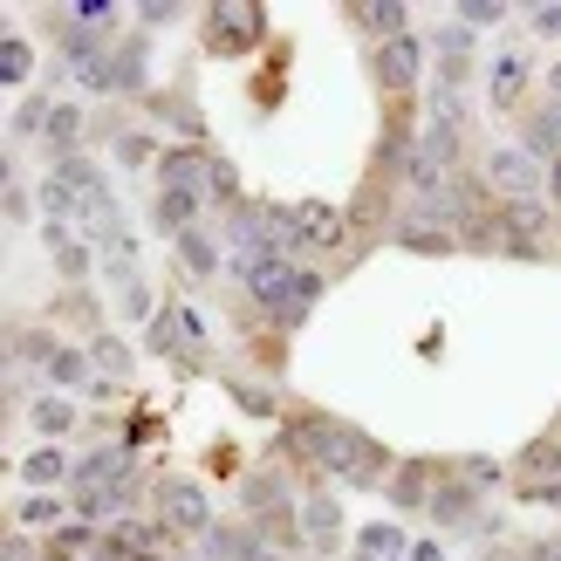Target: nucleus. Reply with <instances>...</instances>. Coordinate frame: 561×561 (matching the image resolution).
Segmentation results:
<instances>
[{
	"label": "nucleus",
	"instance_id": "1",
	"mask_svg": "<svg viewBox=\"0 0 561 561\" xmlns=\"http://www.w3.org/2000/svg\"><path fill=\"white\" fill-rule=\"evenodd\" d=\"M295 453L308 459V466H322L335 486H350V493H363V486H383L390 472V453L363 432V425H343V417H329V411H301L295 417Z\"/></svg>",
	"mask_w": 561,
	"mask_h": 561
},
{
	"label": "nucleus",
	"instance_id": "2",
	"mask_svg": "<svg viewBox=\"0 0 561 561\" xmlns=\"http://www.w3.org/2000/svg\"><path fill=\"white\" fill-rule=\"evenodd\" d=\"M233 280L247 295H254V308L267 322H280V308L295 301V280H301V261L295 254H280V247H254V254H227Z\"/></svg>",
	"mask_w": 561,
	"mask_h": 561
},
{
	"label": "nucleus",
	"instance_id": "3",
	"mask_svg": "<svg viewBox=\"0 0 561 561\" xmlns=\"http://www.w3.org/2000/svg\"><path fill=\"white\" fill-rule=\"evenodd\" d=\"M480 179H486V192L500 206H520V199H548V164L535 158L514 137V145H493L486 158H480Z\"/></svg>",
	"mask_w": 561,
	"mask_h": 561
},
{
	"label": "nucleus",
	"instance_id": "4",
	"mask_svg": "<svg viewBox=\"0 0 561 561\" xmlns=\"http://www.w3.org/2000/svg\"><path fill=\"white\" fill-rule=\"evenodd\" d=\"M425 55H432V42L411 27V35H398V42H377L363 62H370V82H377L383 96H411L417 76H425Z\"/></svg>",
	"mask_w": 561,
	"mask_h": 561
},
{
	"label": "nucleus",
	"instance_id": "5",
	"mask_svg": "<svg viewBox=\"0 0 561 561\" xmlns=\"http://www.w3.org/2000/svg\"><path fill=\"white\" fill-rule=\"evenodd\" d=\"M261 27H267V14L254 8V0H213L206 8V55H247L261 42Z\"/></svg>",
	"mask_w": 561,
	"mask_h": 561
},
{
	"label": "nucleus",
	"instance_id": "6",
	"mask_svg": "<svg viewBox=\"0 0 561 561\" xmlns=\"http://www.w3.org/2000/svg\"><path fill=\"white\" fill-rule=\"evenodd\" d=\"M158 520L172 527V535H185V541H206L213 527H219L199 480H158Z\"/></svg>",
	"mask_w": 561,
	"mask_h": 561
},
{
	"label": "nucleus",
	"instance_id": "7",
	"mask_svg": "<svg viewBox=\"0 0 561 561\" xmlns=\"http://www.w3.org/2000/svg\"><path fill=\"white\" fill-rule=\"evenodd\" d=\"M151 350L158 356H199L206 350V322H199V308H158V322H151Z\"/></svg>",
	"mask_w": 561,
	"mask_h": 561
},
{
	"label": "nucleus",
	"instance_id": "8",
	"mask_svg": "<svg viewBox=\"0 0 561 561\" xmlns=\"http://www.w3.org/2000/svg\"><path fill=\"white\" fill-rule=\"evenodd\" d=\"M425 520H432V527H445V535H453V527H466V535H472V527L486 520V514H480V486H466L459 472H453V480H438Z\"/></svg>",
	"mask_w": 561,
	"mask_h": 561
},
{
	"label": "nucleus",
	"instance_id": "9",
	"mask_svg": "<svg viewBox=\"0 0 561 561\" xmlns=\"http://www.w3.org/2000/svg\"><path fill=\"white\" fill-rule=\"evenodd\" d=\"M432 493H438V466H432V459H404V466L383 480V500H390L398 514H425Z\"/></svg>",
	"mask_w": 561,
	"mask_h": 561
},
{
	"label": "nucleus",
	"instance_id": "10",
	"mask_svg": "<svg viewBox=\"0 0 561 561\" xmlns=\"http://www.w3.org/2000/svg\"><path fill=\"white\" fill-rule=\"evenodd\" d=\"M343 21H350V27H363V35H370V48H377V42L411 35V8H404V0H350Z\"/></svg>",
	"mask_w": 561,
	"mask_h": 561
},
{
	"label": "nucleus",
	"instance_id": "11",
	"mask_svg": "<svg viewBox=\"0 0 561 561\" xmlns=\"http://www.w3.org/2000/svg\"><path fill=\"white\" fill-rule=\"evenodd\" d=\"M527 82H535V62H527L520 48H507V55H493V69H486V103L493 110H520V96H527Z\"/></svg>",
	"mask_w": 561,
	"mask_h": 561
},
{
	"label": "nucleus",
	"instance_id": "12",
	"mask_svg": "<svg viewBox=\"0 0 561 561\" xmlns=\"http://www.w3.org/2000/svg\"><path fill=\"white\" fill-rule=\"evenodd\" d=\"M151 35L137 27V35H124L117 42V55H110V76H117V96H145L151 90Z\"/></svg>",
	"mask_w": 561,
	"mask_h": 561
},
{
	"label": "nucleus",
	"instance_id": "13",
	"mask_svg": "<svg viewBox=\"0 0 561 561\" xmlns=\"http://www.w3.org/2000/svg\"><path fill=\"white\" fill-rule=\"evenodd\" d=\"M206 172H213V151L179 145V151L158 158V192H199V199H206Z\"/></svg>",
	"mask_w": 561,
	"mask_h": 561
},
{
	"label": "nucleus",
	"instance_id": "14",
	"mask_svg": "<svg viewBox=\"0 0 561 561\" xmlns=\"http://www.w3.org/2000/svg\"><path fill=\"white\" fill-rule=\"evenodd\" d=\"M343 213H335L329 199H295V240H301V254L308 247H343Z\"/></svg>",
	"mask_w": 561,
	"mask_h": 561
},
{
	"label": "nucleus",
	"instance_id": "15",
	"mask_svg": "<svg viewBox=\"0 0 561 561\" xmlns=\"http://www.w3.org/2000/svg\"><path fill=\"white\" fill-rule=\"evenodd\" d=\"M295 535H308L316 548H329L343 535V507H335V493H301L295 500Z\"/></svg>",
	"mask_w": 561,
	"mask_h": 561
},
{
	"label": "nucleus",
	"instance_id": "16",
	"mask_svg": "<svg viewBox=\"0 0 561 561\" xmlns=\"http://www.w3.org/2000/svg\"><path fill=\"white\" fill-rule=\"evenodd\" d=\"M267 541H261V527L254 520H240V527H213V535L199 541V561H261Z\"/></svg>",
	"mask_w": 561,
	"mask_h": 561
},
{
	"label": "nucleus",
	"instance_id": "17",
	"mask_svg": "<svg viewBox=\"0 0 561 561\" xmlns=\"http://www.w3.org/2000/svg\"><path fill=\"white\" fill-rule=\"evenodd\" d=\"M42 240H48L55 267H62L69 280H90V267H96V247H90V233H69L62 219H48V227H42Z\"/></svg>",
	"mask_w": 561,
	"mask_h": 561
},
{
	"label": "nucleus",
	"instance_id": "18",
	"mask_svg": "<svg viewBox=\"0 0 561 561\" xmlns=\"http://www.w3.org/2000/svg\"><path fill=\"white\" fill-rule=\"evenodd\" d=\"M172 254H179V274H185V280H213V274H219V240H213L206 227L179 233V240H172Z\"/></svg>",
	"mask_w": 561,
	"mask_h": 561
},
{
	"label": "nucleus",
	"instance_id": "19",
	"mask_svg": "<svg viewBox=\"0 0 561 561\" xmlns=\"http://www.w3.org/2000/svg\"><path fill=\"white\" fill-rule=\"evenodd\" d=\"M199 213H206V199H199V192H158V206H151V227L158 233H192V227H199Z\"/></svg>",
	"mask_w": 561,
	"mask_h": 561
},
{
	"label": "nucleus",
	"instance_id": "20",
	"mask_svg": "<svg viewBox=\"0 0 561 561\" xmlns=\"http://www.w3.org/2000/svg\"><path fill=\"white\" fill-rule=\"evenodd\" d=\"M27 425H35L42 438H69V432L82 425V411H76V398H62V390H55V398H35V404H27Z\"/></svg>",
	"mask_w": 561,
	"mask_h": 561
},
{
	"label": "nucleus",
	"instance_id": "21",
	"mask_svg": "<svg viewBox=\"0 0 561 561\" xmlns=\"http://www.w3.org/2000/svg\"><path fill=\"white\" fill-rule=\"evenodd\" d=\"M82 130H90V117H82L76 103H55L48 110V151L55 158H82Z\"/></svg>",
	"mask_w": 561,
	"mask_h": 561
},
{
	"label": "nucleus",
	"instance_id": "22",
	"mask_svg": "<svg viewBox=\"0 0 561 561\" xmlns=\"http://www.w3.org/2000/svg\"><path fill=\"white\" fill-rule=\"evenodd\" d=\"M404 527L398 520H370V527H356V554L363 561H404Z\"/></svg>",
	"mask_w": 561,
	"mask_h": 561
},
{
	"label": "nucleus",
	"instance_id": "23",
	"mask_svg": "<svg viewBox=\"0 0 561 561\" xmlns=\"http://www.w3.org/2000/svg\"><path fill=\"white\" fill-rule=\"evenodd\" d=\"M90 363H96V377H103V383H124L137 356H130V343H124V335L96 329V335H90Z\"/></svg>",
	"mask_w": 561,
	"mask_h": 561
},
{
	"label": "nucleus",
	"instance_id": "24",
	"mask_svg": "<svg viewBox=\"0 0 561 561\" xmlns=\"http://www.w3.org/2000/svg\"><path fill=\"white\" fill-rule=\"evenodd\" d=\"M69 472H76V459H62L55 445H42V453L21 459V480H27V486H69Z\"/></svg>",
	"mask_w": 561,
	"mask_h": 561
},
{
	"label": "nucleus",
	"instance_id": "25",
	"mask_svg": "<svg viewBox=\"0 0 561 561\" xmlns=\"http://www.w3.org/2000/svg\"><path fill=\"white\" fill-rule=\"evenodd\" d=\"M35 76V48H27V35H0V82H8V90H21V82Z\"/></svg>",
	"mask_w": 561,
	"mask_h": 561
},
{
	"label": "nucleus",
	"instance_id": "26",
	"mask_svg": "<svg viewBox=\"0 0 561 561\" xmlns=\"http://www.w3.org/2000/svg\"><path fill=\"white\" fill-rule=\"evenodd\" d=\"M110 158H117V164H124V172H145V164H158L164 151L151 145V137H145V130H117V137H110Z\"/></svg>",
	"mask_w": 561,
	"mask_h": 561
},
{
	"label": "nucleus",
	"instance_id": "27",
	"mask_svg": "<svg viewBox=\"0 0 561 561\" xmlns=\"http://www.w3.org/2000/svg\"><path fill=\"white\" fill-rule=\"evenodd\" d=\"M390 240L404 247V254H459L453 233H432V227H390Z\"/></svg>",
	"mask_w": 561,
	"mask_h": 561
},
{
	"label": "nucleus",
	"instance_id": "28",
	"mask_svg": "<svg viewBox=\"0 0 561 561\" xmlns=\"http://www.w3.org/2000/svg\"><path fill=\"white\" fill-rule=\"evenodd\" d=\"M206 206H227V213L247 206V199H240V172H233L227 158H213V172H206Z\"/></svg>",
	"mask_w": 561,
	"mask_h": 561
},
{
	"label": "nucleus",
	"instance_id": "29",
	"mask_svg": "<svg viewBox=\"0 0 561 561\" xmlns=\"http://www.w3.org/2000/svg\"><path fill=\"white\" fill-rule=\"evenodd\" d=\"M48 110H55V103H42V96L14 103V117H8V137H48Z\"/></svg>",
	"mask_w": 561,
	"mask_h": 561
},
{
	"label": "nucleus",
	"instance_id": "30",
	"mask_svg": "<svg viewBox=\"0 0 561 561\" xmlns=\"http://www.w3.org/2000/svg\"><path fill=\"white\" fill-rule=\"evenodd\" d=\"M14 520L21 527H62V500H55V493H27Z\"/></svg>",
	"mask_w": 561,
	"mask_h": 561
},
{
	"label": "nucleus",
	"instance_id": "31",
	"mask_svg": "<svg viewBox=\"0 0 561 561\" xmlns=\"http://www.w3.org/2000/svg\"><path fill=\"white\" fill-rule=\"evenodd\" d=\"M453 21L480 35V27H500V21H507V8H500V0H459V8H453Z\"/></svg>",
	"mask_w": 561,
	"mask_h": 561
},
{
	"label": "nucleus",
	"instance_id": "32",
	"mask_svg": "<svg viewBox=\"0 0 561 561\" xmlns=\"http://www.w3.org/2000/svg\"><path fill=\"white\" fill-rule=\"evenodd\" d=\"M453 472H459L466 486H480V493H493V486H500V459H486V453H466Z\"/></svg>",
	"mask_w": 561,
	"mask_h": 561
},
{
	"label": "nucleus",
	"instance_id": "33",
	"mask_svg": "<svg viewBox=\"0 0 561 561\" xmlns=\"http://www.w3.org/2000/svg\"><path fill=\"white\" fill-rule=\"evenodd\" d=\"M117 308H124V322H158V301L145 280H130V288H117Z\"/></svg>",
	"mask_w": 561,
	"mask_h": 561
},
{
	"label": "nucleus",
	"instance_id": "34",
	"mask_svg": "<svg viewBox=\"0 0 561 561\" xmlns=\"http://www.w3.org/2000/svg\"><path fill=\"white\" fill-rule=\"evenodd\" d=\"M227 398H233V404H240L247 417H274V411H280V404L267 398V390H261V383H240V377L227 383Z\"/></svg>",
	"mask_w": 561,
	"mask_h": 561
},
{
	"label": "nucleus",
	"instance_id": "35",
	"mask_svg": "<svg viewBox=\"0 0 561 561\" xmlns=\"http://www.w3.org/2000/svg\"><path fill=\"white\" fill-rule=\"evenodd\" d=\"M69 21H76V27H96V35H110V27H117V8H110V0H76Z\"/></svg>",
	"mask_w": 561,
	"mask_h": 561
},
{
	"label": "nucleus",
	"instance_id": "36",
	"mask_svg": "<svg viewBox=\"0 0 561 561\" xmlns=\"http://www.w3.org/2000/svg\"><path fill=\"white\" fill-rule=\"evenodd\" d=\"M0 213H8V227H21V219L35 213V192H27L21 179H8V192H0Z\"/></svg>",
	"mask_w": 561,
	"mask_h": 561
},
{
	"label": "nucleus",
	"instance_id": "37",
	"mask_svg": "<svg viewBox=\"0 0 561 561\" xmlns=\"http://www.w3.org/2000/svg\"><path fill=\"white\" fill-rule=\"evenodd\" d=\"M527 27H535V35H548V42H561V0L535 8V14H527Z\"/></svg>",
	"mask_w": 561,
	"mask_h": 561
},
{
	"label": "nucleus",
	"instance_id": "38",
	"mask_svg": "<svg viewBox=\"0 0 561 561\" xmlns=\"http://www.w3.org/2000/svg\"><path fill=\"white\" fill-rule=\"evenodd\" d=\"M164 21H179V0H145L137 8V27H164Z\"/></svg>",
	"mask_w": 561,
	"mask_h": 561
},
{
	"label": "nucleus",
	"instance_id": "39",
	"mask_svg": "<svg viewBox=\"0 0 561 561\" xmlns=\"http://www.w3.org/2000/svg\"><path fill=\"white\" fill-rule=\"evenodd\" d=\"M520 500H535V507H561V480H527Z\"/></svg>",
	"mask_w": 561,
	"mask_h": 561
},
{
	"label": "nucleus",
	"instance_id": "40",
	"mask_svg": "<svg viewBox=\"0 0 561 561\" xmlns=\"http://www.w3.org/2000/svg\"><path fill=\"white\" fill-rule=\"evenodd\" d=\"M520 561H561V541H527Z\"/></svg>",
	"mask_w": 561,
	"mask_h": 561
},
{
	"label": "nucleus",
	"instance_id": "41",
	"mask_svg": "<svg viewBox=\"0 0 561 561\" xmlns=\"http://www.w3.org/2000/svg\"><path fill=\"white\" fill-rule=\"evenodd\" d=\"M411 561H445V548L438 541H411Z\"/></svg>",
	"mask_w": 561,
	"mask_h": 561
},
{
	"label": "nucleus",
	"instance_id": "42",
	"mask_svg": "<svg viewBox=\"0 0 561 561\" xmlns=\"http://www.w3.org/2000/svg\"><path fill=\"white\" fill-rule=\"evenodd\" d=\"M548 199H554V206H561V158H554V164H548Z\"/></svg>",
	"mask_w": 561,
	"mask_h": 561
},
{
	"label": "nucleus",
	"instance_id": "43",
	"mask_svg": "<svg viewBox=\"0 0 561 561\" xmlns=\"http://www.w3.org/2000/svg\"><path fill=\"white\" fill-rule=\"evenodd\" d=\"M548 103H554V110H561V62H554V69H548Z\"/></svg>",
	"mask_w": 561,
	"mask_h": 561
},
{
	"label": "nucleus",
	"instance_id": "44",
	"mask_svg": "<svg viewBox=\"0 0 561 561\" xmlns=\"http://www.w3.org/2000/svg\"><path fill=\"white\" fill-rule=\"evenodd\" d=\"M124 561H164V548H137V554H124Z\"/></svg>",
	"mask_w": 561,
	"mask_h": 561
},
{
	"label": "nucleus",
	"instance_id": "45",
	"mask_svg": "<svg viewBox=\"0 0 561 561\" xmlns=\"http://www.w3.org/2000/svg\"><path fill=\"white\" fill-rule=\"evenodd\" d=\"M480 561H520V554H507V548H486V554H480Z\"/></svg>",
	"mask_w": 561,
	"mask_h": 561
},
{
	"label": "nucleus",
	"instance_id": "46",
	"mask_svg": "<svg viewBox=\"0 0 561 561\" xmlns=\"http://www.w3.org/2000/svg\"><path fill=\"white\" fill-rule=\"evenodd\" d=\"M261 561H280V554H261Z\"/></svg>",
	"mask_w": 561,
	"mask_h": 561
},
{
	"label": "nucleus",
	"instance_id": "47",
	"mask_svg": "<svg viewBox=\"0 0 561 561\" xmlns=\"http://www.w3.org/2000/svg\"><path fill=\"white\" fill-rule=\"evenodd\" d=\"M90 561H96V554H90Z\"/></svg>",
	"mask_w": 561,
	"mask_h": 561
}]
</instances>
